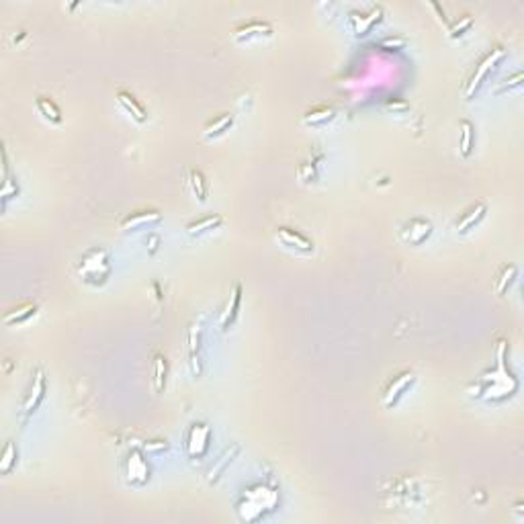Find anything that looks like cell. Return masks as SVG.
Segmentation results:
<instances>
[{
	"label": "cell",
	"mask_w": 524,
	"mask_h": 524,
	"mask_svg": "<svg viewBox=\"0 0 524 524\" xmlns=\"http://www.w3.org/2000/svg\"><path fill=\"white\" fill-rule=\"evenodd\" d=\"M78 277L82 279V283L91 285V287H101L105 285L111 274V262H108V252L105 248H91L82 254V258L78 260L76 267Z\"/></svg>",
	"instance_id": "1"
},
{
	"label": "cell",
	"mask_w": 524,
	"mask_h": 524,
	"mask_svg": "<svg viewBox=\"0 0 524 524\" xmlns=\"http://www.w3.org/2000/svg\"><path fill=\"white\" fill-rule=\"evenodd\" d=\"M274 506H277V491L267 486H256L244 494V502L238 506V510L244 520H256L262 516L264 508L272 510Z\"/></svg>",
	"instance_id": "2"
},
{
	"label": "cell",
	"mask_w": 524,
	"mask_h": 524,
	"mask_svg": "<svg viewBox=\"0 0 524 524\" xmlns=\"http://www.w3.org/2000/svg\"><path fill=\"white\" fill-rule=\"evenodd\" d=\"M504 57H506L504 45H494L488 54L479 60V64L475 66V72L471 74V78L465 82V87H463V99L471 101V99L477 94V91L481 89V84L486 82V78L489 76V72H491Z\"/></svg>",
	"instance_id": "3"
},
{
	"label": "cell",
	"mask_w": 524,
	"mask_h": 524,
	"mask_svg": "<svg viewBox=\"0 0 524 524\" xmlns=\"http://www.w3.org/2000/svg\"><path fill=\"white\" fill-rule=\"evenodd\" d=\"M416 383V373L414 371H401L396 377H391L389 383L385 385L381 394V406L385 410H391L399 403V399L408 394V389Z\"/></svg>",
	"instance_id": "4"
},
{
	"label": "cell",
	"mask_w": 524,
	"mask_h": 524,
	"mask_svg": "<svg viewBox=\"0 0 524 524\" xmlns=\"http://www.w3.org/2000/svg\"><path fill=\"white\" fill-rule=\"evenodd\" d=\"M209 438H211V428L207 424H193L191 430L186 434V442H184V451L189 455V459H203V455L209 449Z\"/></svg>",
	"instance_id": "5"
},
{
	"label": "cell",
	"mask_w": 524,
	"mask_h": 524,
	"mask_svg": "<svg viewBox=\"0 0 524 524\" xmlns=\"http://www.w3.org/2000/svg\"><path fill=\"white\" fill-rule=\"evenodd\" d=\"M274 33L271 23L267 21H248L238 25L232 31V39L235 43H250V41H258V39H269Z\"/></svg>",
	"instance_id": "6"
},
{
	"label": "cell",
	"mask_w": 524,
	"mask_h": 524,
	"mask_svg": "<svg viewBox=\"0 0 524 524\" xmlns=\"http://www.w3.org/2000/svg\"><path fill=\"white\" fill-rule=\"evenodd\" d=\"M45 389H48L45 373H43L41 369H37L35 375H33L31 389H29L27 398L23 399V406H21V414H23V418H29L31 414H35L37 408L41 406V401L45 398Z\"/></svg>",
	"instance_id": "7"
},
{
	"label": "cell",
	"mask_w": 524,
	"mask_h": 524,
	"mask_svg": "<svg viewBox=\"0 0 524 524\" xmlns=\"http://www.w3.org/2000/svg\"><path fill=\"white\" fill-rule=\"evenodd\" d=\"M274 240H277L279 244H283L285 248L295 250V252L301 254L313 252V242H311L309 238H306L303 234H299L297 230L287 228V225H281V228L274 230Z\"/></svg>",
	"instance_id": "8"
},
{
	"label": "cell",
	"mask_w": 524,
	"mask_h": 524,
	"mask_svg": "<svg viewBox=\"0 0 524 524\" xmlns=\"http://www.w3.org/2000/svg\"><path fill=\"white\" fill-rule=\"evenodd\" d=\"M162 221V213L156 209H142V211H133L119 221V230L121 232H140L144 228H150L154 223Z\"/></svg>",
	"instance_id": "9"
},
{
	"label": "cell",
	"mask_w": 524,
	"mask_h": 524,
	"mask_svg": "<svg viewBox=\"0 0 524 524\" xmlns=\"http://www.w3.org/2000/svg\"><path fill=\"white\" fill-rule=\"evenodd\" d=\"M430 234H433V223L428 219H420V217L406 221L401 228V240L410 246L424 244L430 238Z\"/></svg>",
	"instance_id": "10"
},
{
	"label": "cell",
	"mask_w": 524,
	"mask_h": 524,
	"mask_svg": "<svg viewBox=\"0 0 524 524\" xmlns=\"http://www.w3.org/2000/svg\"><path fill=\"white\" fill-rule=\"evenodd\" d=\"M123 475H126V481L129 486H144L150 477V471L147 465L142 459V455L138 451H131L123 461Z\"/></svg>",
	"instance_id": "11"
},
{
	"label": "cell",
	"mask_w": 524,
	"mask_h": 524,
	"mask_svg": "<svg viewBox=\"0 0 524 524\" xmlns=\"http://www.w3.org/2000/svg\"><path fill=\"white\" fill-rule=\"evenodd\" d=\"M383 18V9L381 6H371V11L364 15V13H357L352 11L348 15V23H350V29L357 37H364L371 33V29L379 23Z\"/></svg>",
	"instance_id": "12"
},
{
	"label": "cell",
	"mask_w": 524,
	"mask_h": 524,
	"mask_svg": "<svg viewBox=\"0 0 524 524\" xmlns=\"http://www.w3.org/2000/svg\"><path fill=\"white\" fill-rule=\"evenodd\" d=\"M488 213V203L486 201H477L473 203L465 213H461V217L455 221V232L457 234H467L469 230H473L475 225H479L484 221V217Z\"/></svg>",
	"instance_id": "13"
},
{
	"label": "cell",
	"mask_w": 524,
	"mask_h": 524,
	"mask_svg": "<svg viewBox=\"0 0 524 524\" xmlns=\"http://www.w3.org/2000/svg\"><path fill=\"white\" fill-rule=\"evenodd\" d=\"M201 324H193L189 328V369L193 377H201L203 373V362H201Z\"/></svg>",
	"instance_id": "14"
},
{
	"label": "cell",
	"mask_w": 524,
	"mask_h": 524,
	"mask_svg": "<svg viewBox=\"0 0 524 524\" xmlns=\"http://www.w3.org/2000/svg\"><path fill=\"white\" fill-rule=\"evenodd\" d=\"M240 303H242V285L240 283H234V287L230 291V299L225 303V308L219 316V330H228L232 328L238 318V311H240Z\"/></svg>",
	"instance_id": "15"
},
{
	"label": "cell",
	"mask_w": 524,
	"mask_h": 524,
	"mask_svg": "<svg viewBox=\"0 0 524 524\" xmlns=\"http://www.w3.org/2000/svg\"><path fill=\"white\" fill-rule=\"evenodd\" d=\"M115 99H117L119 107L123 108L127 115H131L133 121H138V123H145V121H147V111L142 107V103H140L131 92L117 91Z\"/></svg>",
	"instance_id": "16"
},
{
	"label": "cell",
	"mask_w": 524,
	"mask_h": 524,
	"mask_svg": "<svg viewBox=\"0 0 524 524\" xmlns=\"http://www.w3.org/2000/svg\"><path fill=\"white\" fill-rule=\"evenodd\" d=\"M37 311H39V306H37V303H33V301H25V303H21L17 308L9 309V311L4 313L2 322H4V325H21L25 324V322H29L31 318H35Z\"/></svg>",
	"instance_id": "17"
},
{
	"label": "cell",
	"mask_w": 524,
	"mask_h": 524,
	"mask_svg": "<svg viewBox=\"0 0 524 524\" xmlns=\"http://www.w3.org/2000/svg\"><path fill=\"white\" fill-rule=\"evenodd\" d=\"M334 117H336V108L328 107V105H318V107H311L303 113L301 123L308 127H322L328 126L330 121H334Z\"/></svg>",
	"instance_id": "18"
},
{
	"label": "cell",
	"mask_w": 524,
	"mask_h": 524,
	"mask_svg": "<svg viewBox=\"0 0 524 524\" xmlns=\"http://www.w3.org/2000/svg\"><path fill=\"white\" fill-rule=\"evenodd\" d=\"M225 219L223 216H219V213H213V216H205L201 217V219H195V221H191V223H186V234L193 235V238H197V235H203V234H209V232H213L217 230L221 223H223Z\"/></svg>",
	"instance_id": "19"
},
{
	"label": "cell",
	"mask_w": 524,
	"mask_h": 524,
	"mask_svg": "<svg viewBox=\"0 0 524 524\" xmlns=\"http://www.w3.org/2000/svg\"><path fill=\"white\" fill-rule=\"evenodd\" d=\"M232 126H234V115L232 113H221V115H217L216 119H211L207 126L203 127V138L205 140H217L225 131H230Z\"/></svg>",
	"instance_id": "20"
},
{
	"label": "cell",
	"mask_w": 524,
	"mask_h": 524,
	"mask_svg": "<svg viewBox=\"0 0 524 524\" xmlns=\"http://www.w3.org/2000/svg\"><path fill=\"white\" fill-rule=\"evenodd\" d=\"M475 145V129L469 119H463L459 123V152L463 158H469Z\"/></svg>",
	"instance_id": "21"
},
{
	"label": "cell",
	"mask_w": 524,
	"mask_h": 524,
	"mask_svg": "<svg viewBox=\"0 0 524 524\" xmlns=\"http://www.w3.org/2000/svg\"><path fill=\"white\" fill-rule=\"evenodd\" d=\"M35 107L37 111H39V115H41L45 121H50V123H54V126H60V123H62V111H60V107L55 105L50 96H37Z\"/></svg>",
	"instance_id": "22"
},
{
	"label": "cell",
	"mask_w": 524,
	"mask_h": 524,
	"mask_svg": "<svg viewBox=\"0 0 524 524\" xmlns=\"http://www.w3.org/2000/svg\"><path fill=\"white\" fill-rule=\"evenodd\" d=\"M152 383H154V391L162 394L166 387V375H168V364L162 355H154V364H152Z\"/></svg>",
	"instance_id": "23"
},
{
	"label": "cell",
	"mask_w": 524,
	"mask_h": 524,
	"mask_svg": "<svg viewBox=\"0 0 524 524\" xmlns=\"http://www.w3.org/2000/svg\"><path fill=\"white\" fill-rule=\"evenodd\" d=\"M516 274H518V267L516 264H504L502 269H500V274H498V279L494 281V291H496V295H504L508 291V287L512 285V281L516 279Z\"/></svg>",
	"instance_id": "24"
},
{
	"label": "cell",
	"mask_w": 524,
	"mask_h": 524,
	"mask_svg": "<svg viewBox=\"0 0 524 524\" xmlns=\"http://www.w3.org/2000/svg\"><path fill=\"white\" fill-rule=\"evenodd\" d=\"M189 184H191L193 195H195L201 203H205V201H207V181H205V177H203L201 170H197V168H189Z\"/></svg>",
	"instance_id": "25"
},
{
	"label": "cell",
	"mask_w": 524,
	"mask_h": 524,
	"mask_svg": "<svg viewBox=\"0 0 524 524\" xmlns=\"http://www.w3.org/2000/svg\"><path fill=\"white\" fill-rule=\"evenodd\" d=\"M238 452H240V445H238V442H235V445H232V449L228 447L225 451L221 452V457L217 459L216 465H213V467L209 469V481H211V484H213L217 477H219V473L225 469V465H228V463H232V459H234Z\"/></svg>",
	"instance_id": "26"
},
{
	"label": "cell",
	"mask_w": 524,
	"mask_h": 524,
	"mask_svg": "<svg viewBox=\"0 0 524 524\" xmlns=\"http://www.w3.org/2000/svg\"><path fill=\"white\" fill-rule=\"evenodd\" d=\"M471 25H473V17H471V15H461V17L457 18L455 23H451V25L447 27L449 37H451V39L461 37L465 31H467V29H471Z\"/></svg>",
	"instance_id": "27"
},
{
	"label": "cell",
	"mask_w": 524,
	"mask_h": 524,
	"mask_svg": "<svg viewBox=\"0 0 524 524\" xmlns=\"http://www.w3.org/2000/svg\"><path fill=\"white\" fill-rule=\"evenodd\" d=\"M17 463V449L13 442H6L4 445V451H2V459H0V471L2 473H9V471L15 467Z\"/></svg>",
	"instance_id": "28"
},
{
	"label": "cell",
	"mask_w": 524,
	"mask_h": 524,
	"mask_svg": "<svg viewBox=\"0 0 524 524\" xmlns=\"http://www.w3.org/2000/svg\"><path fill=\"white\" fill-rule=\"evenodd\" d=\"M523 72H516L512 78H508L506 84H504V89H500V92H506V91H512V89H520V84H523Z\"/></svg>",
	"instance_id": "29"
}]
</instances>
